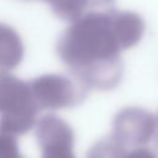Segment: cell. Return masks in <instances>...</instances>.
Here are the masks:
<instances>
[{"instance_id": "cell-1", "label": "cell", "mask_w": 158, "mask_h": 158, "mask_svg": "<svg viewBox=\"0 0 158 158\" xmlns=\"http://www.w3.org/2000/svg\"><path fill=\"white\" fill-rule=\"evenodd\" d=\"M64 37L74 40V51L60 53L81 80L99 88L111 89L122 74L121 41L115 11L93 12L80 19Z\"/></svg>"}, {"instance_id": "cell-2", "label": "cell", "mask_w": 158, "mask_h": 158, "mask_svg": "<svg viewBox=\"0 0 158 158\" xmlns=\"http://www.w3.org/2000/svg\"><path fill=\"white\" fill-rule=\"evenodd\" d=\"M156 121L151 112L139 107H127L117 114L114 121L111 147L126 149L142 148L156 133Z\"/></svg>"}, {"instance_id": "cell-3", "label": "cell", "mask_w": 158, "mask_h": 158, "mask_svg": "<svg viewBox=\"0 0 158 158\" xmlns=\"http://www.w3.org/2000/svg\"><path fill=\"white\" fill-rule=\"evenodd\" d=\"M154 136H156V143L158 146V116H157V121H156V133H154Z\"/></svg>"}]
</instances>
